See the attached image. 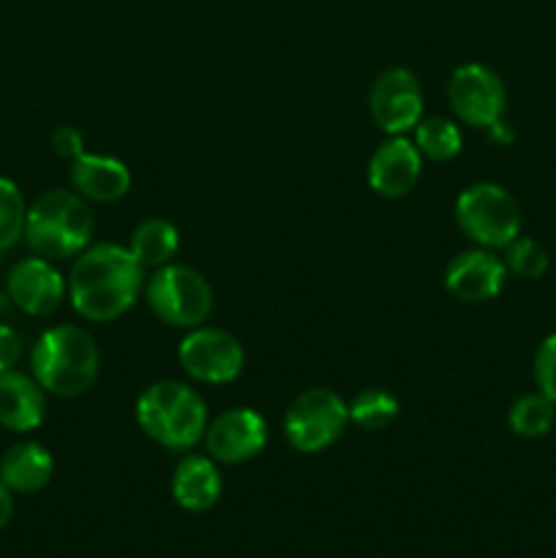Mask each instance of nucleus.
Returning <instances> with one entry per match:
<instances>
[{
  "label": "nucleus",
  "instance_id": "393cba45",
  "mask_svg": "<svg viewBox=\"0 0 556 558\" xmlns=\"http://www.w3.org/2000/svg\"><path fill=\"white\" fill-rule=\"evenodd\" d=\"M534 381L537 390L556 403V332L545 338L534 354Z\"/></svg>",
  "mask_w": 556,
  "mask_h": 558
},
{
  "label": "nucleus",
  "instance_id": "39448f33",
  "mask_svg": "<svg viewBox=\"0 0 556 558\" xmlns=\"http://www.w3.org/2000/svg\"><path fill=\"white\" fill-rule=\"evenodd\" d=\"M456 218L461 232L483 248H505L521 234V207L496 183H474L458 196Z\"/></svg>",
  "mask_w": 556,
  "mask_h": 558
},
{
  "label": "nucleus",
  "instance_id": "4be33fe9",
  "mask_svg": "<svg viewBox=\"0 0 556 558\" xmlns=\"http://www.w3.org/2000/svg\"><path fill=\"white\" fill-rule=\"evenodd\" d=\"M398 401L385 390H365L349 403V420L365 430H382L398 417Z\"/></svg>",
  "mask_w": 556,
  "mask_h": 558
},
{
  "label": "nucleus",
  "instance_id": "a211bd4d",
  "mask_svg": "<svg viewBox=\"0 0 556 558\" xmlns=\"http://www.w3.org/2000/svg\"><path fill=\"white\" fill-rule=\"evenodd\" d=\"M55 461L38 441H20L0 458V480L11 494H38L52 480Z\"/></svg>",
  "mask_w": 556,
  "mask_h": 558
},
{
  "label": "nucleus",
  "instance_id": "4468645a",
  "mask_svg": "<svg viewBox=\"0 0 556 558\" xmlns=\"http://www.w3.org/2000/svg\"><path fill=\"white\" fill-rule=\"evenodd\" d=\"M420 169H423V156L418 145L407 136H392L371 156L368 183L379 196L401 199L418 185Z\"/></svg>",
  "mask_w": 556,
  "mask_h": 558
},
{
  "label": "nucleus",
  "instance_id": "f257e3e1",
  "mask_svg": "<svg viewBox=\"0 0 556 558\" xmlns=\"http://www.w3.org/2000/svg\"><path fill=\"white\" fill-rule=\"evenodd\" d=\"M145 267L131 248L96 245L82 251L69 278V294L76 314L90 322H112L136 303Z\"/></svg>",
  "mask_w": 556,
  "mask_h": 558
},
{
  "label": "nucleus",
  "instance_id": "412c9836",
  "mask_svg": "<svg viewBox=\"0 0 556 558\" xmlns=\"http://www.w3.org/2000/svg\"><path fill=\"white\" fill-rule=\"evenodd\" d=\"M414 145L420 156L431 161H450L461 153L463 136L458 125L447 118H423L414 125Z\"/></svg>",
  "mask_w": 556,
  "mask_h": 558
},
{
  "label": "nucleus",
  "instance_id": "1a4fd4ad",
  "mask_svg": "<svg viewBox=\"0 0 556 558\" xmlns=\"http://www.w3.org/2000/svg\"><path fill=\"white\" fill-rule=\"evenodd\" d=\"M452 112L458 120L478 129H491L496 120L505 118L507 90L494 69L483 63H463L452 71L447 85Z\"/></svg>",
  "mask_w": 556,
  "mask_h": 558
},
{
  "label": "nucleus",
  "instance_id": "20e7f679",
  "mask_svg": "<svg viewBox=\"0 0 556 558\" xmlns=\"http://www.w3.org/2000/svg\"><path fill=\"white\" fill-rule=\"evenodd\" d=\"M93 234V213L74 191H47L27 207L25 240L44 259L76 256Z\"/></svg>",
  "mask_w": 556,
  "mask_h": 558
},
{
  "label": "nucleus",
  "instance_id": "bb28decb",
  "mask_svg": "<svg viewBox=\"0 0 556 558\" xmlns=\"http://www.w3.org/2000/svg\"><path fill=\"white\" fill-rule=\"evenodd\" d=\"M20 354H22L20 336H16L9 325H0V374L14 368Z\"/></svg>",
  "mask_w": 556,
  "mask_h": 558
},
{
  "label": "nucleus",
  "instance_id": "dca6fc26",
  "mask_svg": "<svg viewBox=\"0 0 556 558\" xmlns=\"http://www.w3.org/2000/svg\"><path fill=\"white\" fill-rule=\"evenodd\" d=\"M69 178L76 194L93 202H118L131 189V172L123 161L90 153H82L71 161Z\"/></svg>",
  "mask_w": 556,
  "mask_h": 558
},
{
  "label": "nucleus",
  "instance_id": "c85d7f7f",
  "mask_svg": "<svg viewBox=\"0 0 556 558\" xmlns=\"http://www.w3.org/2000/svg\"><path fill=\"white\" fill-rule=\"evenodd\" d=\"M488 134H491V140L496 142V145H510V142H512V129L505 123V118L496 120V123L488 129Z\"/></svg>",
  "mask_w": 556,
  "mask_h": 558
},
{
  "label": "nucleus",
  "instance_id": "a878e982",
  "mask_svg": "<svg viewBox=\"0 0 556 558\" xmlns=\"http://www.w3.org/2000/svg\"><path fill=\"white\" fill-rule=\"evenodd\" d=\"M52 150L58 153L60 158L74 161V158H80L82 153H85V140H82V134L74 125H60L52 134Z\"/></svg>",
  "mask_w": 556,
  "mask_h": 558
},
{
  "label": "nucleus",
  "instance_id": "423d86ee",
  "mask_svg": "<svg viewBox=\"0 0 556 558\" xmlns=\"http://www.w3.org/2000/svg\"><path fill=\"white\" fill-rule=\"evenodd\" d=\"M147 303L164 325L194 330L210 316L213 289L202 272L169 262L147 281Z\"/></svg>",
  "mask_w": 556,
  "mask_h": 558
},
{
  "label": "nucleus",
  "instance_id": "aec40b11",
  "mask_svg": "<svg viewBox=\"0 0 556 558\" xmlns=\"http://www.w3.org/2000/svg\"><path fill=\"white\" fill-rule=\"evenodd\" d=\"M507 423H510V430L521 439H540V436L551 434L556 423V403L548 401L543 392H529V396H521L510 407V414H507Z\"/></svg>",
  "mask_w": 556,
  "mask_h": 558
},
{
  "label": "nucleus",
  "instance_id": "9b49d317",
  "mask_svg": "<svg viewBox=\"0 0 556 558\" xmlns=\"http://www.w3.org/2000/svg\"><path fill=\"white\" fill-rule=\"evenodd\" d=\"M267 445V423L254 409H229L207 423L205 447L213 461L245 463Z\"/></svg>",
  "mask_w": 556,
  "mask_h": 558
},
{
  "label": "nucleus",
  "instance_id": "f8f14e48",
  "mask_svg": "<svg viewBox=\"0 0 556 558\" xmlns=\"http://www.w3.org/2000/svg\"><path fill=\"white\" fill-rule=\"evenodd\" d=\"M5 287H9L11 305H16V308L31 316H47L58 311L65 294L63 276L44 256L16 262L11 267Z\"/></svg>",
  "mask_w": 556,
  "mask_h": 558
},
{
  "label": "nucleus",
  "instance_id": "5701e85b",
  "mask_svg": "<svg viewBox=\"0 0 556 558\" xmlns=\"http://www.w3.org/2000/svg\"><path fill=\"white\" fill-rule=\"evenodd\" d=\"M27 207L22 191L9 178H0V254L14 248L16 240L25 238Z\"/></svg>",
  "mask_w": 556,
  "mask_h": 558
},
{
  "label": "nucleus",
  "instance_id": "0eeeda50",
  "mask_svg": "<svg viewBox=\"0 0 556 558\" xmlns=\"http://www.w3.org/2000/svg\"><path fill=\"white\" fill-rule=\"evenodd\" d=\"M349 423V407L325 387L305 390L283 414V436L298 452H322L336 445Z\"/></svg>",
  "mask_w": 556,
  "mask_h": 558
},
{
  "label": "nucleus",
  "instance_id": "b1692460",
  "mask_svg": "<svg viewBox=\"0 0 556 558\" xmlns=\"http://www.w3.org/2000/svg\"><path fill=\"white\" fill-rule=\"evenodd\" d=\"M505 265L507 272H516L518 278L537 281V278H543L548 272L551 256L537 240L518 234L510 245H505Z\"/></svg>",
  "mask_w": 556,
  "mask_h": 558
},
{
  "label": "nucleus",
  "instance_id": "2eb2a0df",
  "mask_svg": "<svg viewBox=\"0 0 556 558\" xmlns=\"http://www.w3.org/2000/svg\"><path fill=\"white\" fill-rule=\"evenodd\" d=\"M44 387L33 376L20 371H3L0 374V428L27 434L38 428L47 414V396Z\"/></svg>",
  "mask_w": 556,
  "mask_h": 558
},
{
  "label": "nucleus",
  "instance_id": "6e6552de",
  "mask_svg": "<svg viewBox=\"0 0 556 558\" xmlns=\"http://www.w3.org/2000/svg\"><path fill=\"white\" fill-rule=\"evenodd\" d=\"M178 360L185 374L205 385H227L240 376L245 365V352L234 336L216 327H194L180 341Z\"/></svg>",
  "mask_w": 556,
  "mask_h": 558
},
{
  "label": "nucleus",
  "instance_id": "9d476101",
  "mask_svg": "<svg viewBox=\"0 0 556 558\" xmlns=\"http://www.w3.org/2000/svg\"><path fill=\"white\" fill-rule=\"evenodd\" d=\"M371 114L385 134L403 136L423 120V90L409 69H390L371 87Z\"/></svg>",
  "mask_w": 556,
  "mask_h": 558
},
{
  "label": "nucleus",
  "instance_id": "f03ea898",
  "mask_svg": "<svg viewBox=\"0 0 556 558\" xmlns=\"http://www.w3.org/2000/svg\"><path fill=\"white\" fill-rule=\"evenodd\" d=\"M96 341L87 330L74 325H60L44 332L31 352L33 379L47 392L60 398H74L90 390L98 379Z\"/></svg>",
  "mask_w": 556,
  "mask_h": 558
},
{
  "label": "nucleus",
  "instance_id": "6ab92c4d",
  "mask_svg": "<svg viewBox=\"0 0 556 558\" xmlns=\"http://www.w3.org/2000/svg\"><path fill=\"white\" fill-rule=\"evenodd\" d=\"M180 248V234L178 227L164 218H150V221H142L140 227L131 234V254L136 256L142 267H158L169 265L174 259Z\"/></svg>",
  "mask_w": 556,
  "mask_h": 558
},
{
  "label": "nucleus",
  "instance_id": "ddd939ff",
  "mask_svg": "<svg viewBox=\"0 0 556 558\" xmlns=\"http://www.w3.org/2000/svg\"><path fill=\"white\" fill-rule=\"evenodd\" d=\"M507 265L491 251H467L447 265L445 287L461 303H485L505 289Z\"/></svg>",
  "mask_w": 556,
  "mask_h": 558
},
{
  "label": "nucleus",
  "instance_id": "f3484780",
  "mask_svg": "<svg viewBox=\"0 0 556 558\" xmlns=\"http://www.w3.org/2000/svg\"><path fill=\"white\" fill-rule=\"evenodd\" d=\"M172 496L183 510L207 512L221 499V474L213 458L189 456L172 474Z\"/></svg>",
  "mask_w": 556,
  "mask_h": 558
},
{
  "label": "nucleus",
  "instance_id": "7ed1b4c3",
  "mask_svg": "<svg viewBox=\"0 0 556 558\" xmlns=\"http://www.w3.org/2000/svg\"><path fill=\"white\" fill-rule=\"evenodd\" d=\"M136 423L167 450H189L205 439L207 407L180 381H156L136 401Z\"/></svg>",
  "mask_w": 556,
  "mask_h": 558
},
{
  "label": "nucleus",
  "instance_id": "c756f323",
  "mask_svg": "<svg viewBox=\"0 0 556 558\" xmlns=\"http://www.w3.org/2000/svg\"><path fill=\"white\" fill-rule=\"evenodd\" d=\"M9 305H11V300H9V292H0V314H5V311H9Z\"/></svg>",
  "mask_w": 556,
  "mask_h": 558
},
{
  "label": "nucleus",
  "instance_id": "cd10ccee",
  "mask_svg": "<svg viewBox=\"0 0 556 558\" xmlns=\"http://www.w3.org/2000/svg\"><path fill=\"white\" fill-rule=\"evenodd\" d=\"M11 515H14V496H11V490L0 480V529L9 526Z\"/></svg>",
  "mask_w": 556,
  "mask_h": 558
}]
</instances>
